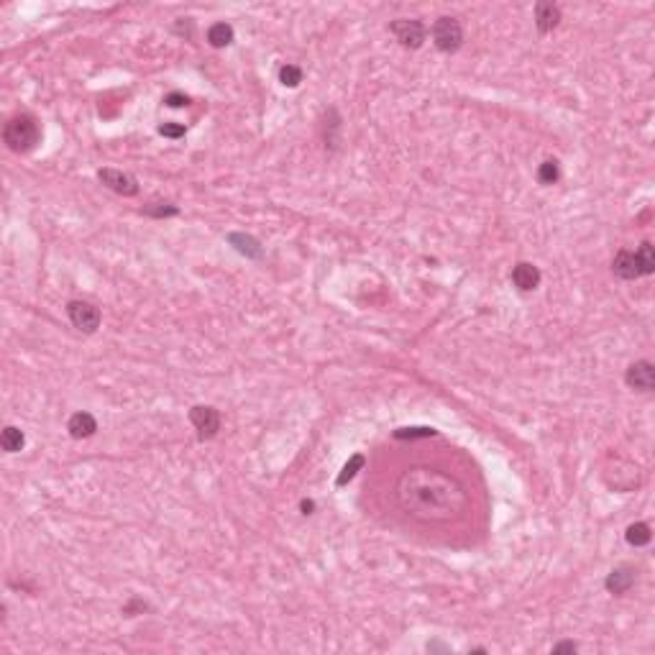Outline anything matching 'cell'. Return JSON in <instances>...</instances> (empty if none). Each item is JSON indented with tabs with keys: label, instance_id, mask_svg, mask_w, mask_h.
<instances>
[{
	"label": "cell",
	"instance_id": "8992f818",
	"mask_svg": "<svg viewBox=\"0 0 655 655\" xmlns=\"http://www.w3.org/2000/svg\"><path fill=\"white\" fill-rule=\"evenodd\" d=\"M190 423L195 425L200 440L213 438V435L220 430V415H218V409L210 407V404H195V407L190 409Z\"/></svg>",
	"mask_w": 655,
	"mask_h": 655
},
{
	"label": "cell",
	"instance_id": "ffe728a7",
	"mask_svg": "<svg viewBox=\"0 0 655 655\" xmlns=\"http://www.w3.org/2000/svg\"><path fill=\"white\" fill-rule=\"evenodd\" d=\"M635 253H638V261H640L642 276L653 274V272H655V251H653V244H650V241H645V244H642Z\"/></svg>",
	"mask_w": 655,
	"mask_h": 655
},
{
	"label": "cell",
	"instance_id": "52a82bcc",
	"mask_svg": "<svg viewBox=\"0 0 655 655\" xmlns=\"http://www.w3.org/2000/svg\"><path fill=\"white\" fill-rule=\"evenodd\" d=\"M97 179H100L108 190L123 195V197H134V195H139V182H136V177L134 174H128V171L105 167V169L97 171Z\"/></svg>",
	"mask_w": 655,
	"mask_h": 655
},
{
	"label": "cell",
	"instance_id": "8fae6325",
	"mask_svg": "<svg viewBox=\"0 0 655 655\" xmlns=\"http://www.w3.org/2000/svg\"><path fill=\"white\" fill-rule=\"evenodd\" d=\"M635 581H638V573H635L633 566H619L614 568V571L607 576V581H604V586H607V591L610 594H627L630 589L635 586Z\"/></svg>",
	"mask_w": 655,
	"mask_h": 655
},
{
	"label": "cell",
	"instance_id": "4fadbf2b",
	"mask_svg": "<svg viewBox=\"0 0 655 655\" xmlns=\"http://www.w3.org/2000/svg\"><path fill=\"white\" fill-rule=\"evenodd\" d=\"M67 430L75 440L90 438V435H95L97 432V420L90 415V412H75V415L69 417Z\"/></svg>",
	"mask_w": 655,
	"mask_h": 655
},
{
	"label": "cell",
	"instance_id": "9a60e30c",
	"mask_svg": "<svg viewBox=\"0 0 655 655\" xmlns=\"http://www.w3.org/2000/svg\"><path fill=\"white\" fill-rule=\"evenodd\" d=\"M236 34H233L231 23H213L208 29V44L216 46V49H223V46H231Z\"/></svg>",
	"mask_w": 655,
	"mask_h": 655
},
{
	"label": "cell",
	"instance_id": "484cf974",
	"mask_svg": "<svg viewBox=\"0 0 655 655\" xmlns=\"http://www.w3.org/2000/svg\"><path fill=\"white\" fill-rule=\"evenodd\" d=\"M576 650H579L576 642H558V645H553V653H576Z\"/></svg>",
	"mask_w": 655,
	"mask_h": 655
},
{
	"label": "cell",
	"instance_id": "5b68a950",
	"mask_svg": "<svg viewBox=\"0 0 655 655\" xmlns=\"http://www.w3.org/2000/svg\"><path fill=\"white\" fill-rule=\"evenodd\" d=\"M389 31L395 34V38L404 49H420L425 44V26L415 18H397V21H392Z\"/></svg>",
	"mask_w": 655,
	"mask_h": 655
},
{
	"label": "cell",
	"instance_id": "7402d4cb",
	"mask_svg": "<svg viewBox=\"0 0 655 655\" xmlns=\"http://www.w3.org/2000/svg\"><path fill=\"white\" fill-rule=\"evenodd\" d=\"M302 69L297 67V64H284L282 69H279V82H282L284 87H297L300 82H302Z\"/></svg>",
	"mask_w": 655,
	"mask_h": 655
},
{
	"label": "cell",
	"instance_id": "4316f807",
	"mask_svg": "<svg viewBox=\"0 0 655 655\" xmlns=\"http://www.w3.org/2000/svg\"><path fill=\"white\" fill-rule=\"evenodd\" d=\"M300 509H302V514H313L315 502H310V499H302V502H300Z\"/></svg>",
	"mask_w": 655,
	"mask_h": 655
},
{
	"label": "cell",
	"instance_id": "44dd1931",
	"mask_svg": "<svg viewBox=\"0 0 655 655\" xmlns=\"http://www.w3.org/2000/svg\"><path fill=\"white\" fill-rule=\"evenodd\" d=\"M177 213H179V208L171 205V202H151V205L143 208V216H149V218H171V216H177Z\"/></svg>",
	"mask_w": 655,
	"mask_h": 655
},
{
	"label": "cell",
	"instance_id": "2e32d148",
	"mask_svg": "<svg viewBox=\"0 0 655 655\" xmlns=\"http://www.w3.org/2000/svg\"><path fill=\"white\" fill-rule=\"evenodd\" d=\"M627 543L635 545V548H642V545L650 543V537H653V533H650V525L648 522H635V525H630L625 533Z\"/></svg>",
	"mask_w": 655,
	"mask_h": 655
},
{
	"label": "cell",
	"instance_id": "ac0fdd59",
	"mask_svg": "<svg viewBox=\"0 0 655 655\" xmlns=\"http://www.w3.org/2000/svg\"><path fill=\"white\" fill-rule=\"evenodd\" d=\"M561 179V164L556 159H545L540 167H537V182L540 185H556Z\"/></svg>",
	"mask_w": 655,
	"mask_h": 655
},
{
	"label": "cell",
	"instance_id": "603a6c76",
	"mask_svg": "<svg viewBox=\"0 0 655 655\" xmlns=\"http://www.w3.org/2000/svg\"><path fill=\"white\" fill-rule=\"evenodd\" d=\"M432 435H435V430H432V428H400V430H395V438L397 440L432 438Z\"/></svg>",
	"mask_w": 655,
	"mask_h": 655
},
{
	"label": "cell",
	"instance_id": "d6986e66",
	"mask_svg": "<svg viewBox=\"0 0 655 655\" xmlns=\"http://www.w3.org/2000/svg\"><path fill=\"white\" fill-rule=\"evenodd\" d=\"M364 463H366V458L361 453H356V456H351V461L343 466V471L338 474V479H335V484L338 486H346L351 481V479L356 477L358 474V469H364Z\"/></svg>",
	"mask_w": 655,
	"mask_h": 655
},
{
	"label": "cell",
	"instance_id": "6da1fadb",
	"mask_svg": "<svg viewBox=\"0 0 655 655\" xmlns=\"http://www.w3.org/2000/svg\"><path fill=\"white\" fill-rule=\"evenodd\" d=\"M397 505L420 522H453L469 509V491L456 477L415 466L397 481Z\"/></svg>",
	"mask_w": 655,
	"mask_h": 655
},
{
	"label": "cell",
	"instance_id": "7c38bea8",
	"mask_svg": "<svg viewBox=\"0 0 655 655\" xmlns=\"http://www.w3.org/2000/svg\"><path fill=\"white\" fill-rule=\"evenodd\" d=\"M561 23V8L551 0H543L535 6V26L540 34H551Z\"/></svg>",
	"mask_w": 655,
	"mask_h": 655
},
{
	"label": "cell",
	"instance_id": "7a4b0ae2",
	"mask_svg": "<svg viewBox=\"0 0 655 655\" xmlns=\"http://www.w3.org/2000/svg\"><path fill=\"white\" fill-rule=\"evenodd\" d=\"M41 139V131H38V123L34 115L29 113H18L13 118H8L6 128H3V141L10 151L15 154H26L38 143Z\"/></svg>",
	"mask_w": 655,
	"mask_h": 655
},
{
	"label": "cell",
	"instance_id": "3957f363",
	"mask_svg": "<svg viewBox=\"0 0 655 655\" xmlns=\"http://www.w3.org/2000/svg\"><path fill=\"white\" fill-rule=\"evenodd\" d=\"M432 44L443 54H453L463 44V26L451 15H440L432 26Z\"/></svg>",
	"mask_w": 655,
	"mask_h": 655
},
{
	"label": "cell",
	"instance_id": "e0dca14e",
	"mask_svg": "<svg viewBox=\"0 0 655 655\" xmlns=\"http://www.w3.org/2000/svg\"><path fill=\"white\" fill-rule=\"evenodd\" d=\"M23 443H26L23 432L18 430V428H13V425H8L6 430H3V435H0V446H3L6 453H18L23 448Z\"/></svg>",
	"mask_w": 655,
	"mask_h": 655
},
{
	"label": "cell",
	"instance_id": "ba28073f",
	"mask_svg": "<svg viewBox=\"0 0 655 655\" xmlns=\"http://www.w3.org/2000/svg\"><path fill=\"white\" fill-rule=\"evenodd\" d=\"M625 381L630 389L638 392H653L655 389V366L650 361H635L625 374Z\"/></svg>",
	"mask_w": 655,
	"mask_h": 655
},
{
	"label": "cell",
	"instance_id": "9c48e42d",
	"mask_svg": "<svg viewBox=\"0 0 655 655\" xmlns=\"http://www.w3.org/2000/svg\"><path fill=\"white\" fill-rule=\"evenodd\" d=\"M612 272L619 276V279H638V276H642L640 272V261H638V253L635 251H627V248H622V251H617V256L612 259Z\"/></svg>",
	"mask_w": 655,
	"mask_h": 655
},
{
	"label": "cell",
	"instance_id": "30bf717a",
	"mask_svg": "<svg viewBox=\"0 0 655 655\" xmlns=\"http://www.w3.org/2000/svg\"><path fill=\"white\" fill-rule=\"evenodd\" d=\"M540 279H543V274H540V269L535 267V264H530V261H520V264H514L512 269V282L514 287L520 292H533L540 284Z\"/></svg>",
	"mask_w": 655,
	"mask_h": 655
},
{
	"label": "cell",
	"instance_id": "cb8c5ba5",
	"mask_svg": "<svg viewBox=\"0 0 655 655\" xmlns=\"http://www.w3.org/2000/svg\"><path fill=\"white\" fill-rule=\"evenodd\" d=\"M187 128L182 126V123H174V120H169V123H162L159 126V134L167 136V139H179V136H185Z\"/></svg>",
	"mask_w": 655,
	"mask_h": 655
},
{
	"label": "cell",
	"instance_id": "5bb4252c",
	"mask_svg": "<svg viewBox=\"0 0 655 655\" xmlns=\"http://www.w3.org/2000/svg\"><path fill=\"white\" fill-rule=\"evenodd\" d=\"M228 244H231L239 253L248 256V259H259L261 253H264V248H261L259 241L253 239V236H246V233H231V236H228Z\"/></svg>",
	"mask_w": 655,
	"mask_h": 655
},
{
	"label": "cell",
	"instance_id": "277c9868",
	"mask_svg": "<svg viewBox=\"0 0 655 655\" xmlns=\"http://www.w3.org/2000/svg\"><path fill=\"white\" fill-rule=\"evenodd\" d=\"M67 315L72 325L82 333H95L100 328V310H97L92 302H85V300H72L67 305Z\"/></svg>",
	"mask_w": 655,
	"mask_h": 655
},
{
	"label": "cell",
	"instance_id": "d4e9b609",
	"mask_svg": "<svg viewBox=\"0 0 655 655\" xmlns=\"http://www.w3.org/2000/svg\"><path fill=\"white\" fill-rule=\"evenodd\" d=\"M164 103L169 105V108H182V105L190 103V97H187L185 92H169V95L164 97Z\"/></svg>",
	"mask_w": 655,
	"mask_h": 655
}]
</instances>
